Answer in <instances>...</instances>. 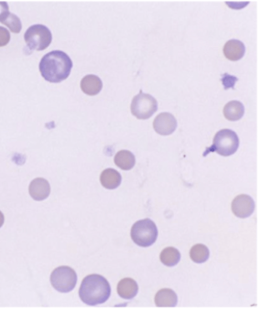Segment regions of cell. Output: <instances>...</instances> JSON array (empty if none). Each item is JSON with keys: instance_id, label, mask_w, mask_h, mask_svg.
<instances>
[{"instance_id": "6da1fadb", "label": "cell", "mask_w": 260, "mask_h": 309, "mask_svg": "<svg viewBox=\"0 0 260 309\" xmlns=\"http://www.w3.org/2000/svg\"><path fill=\"white\" fill-rule=\"evenodd\" d=\"M73 63L64 51L55 50L45 54L39 63V70L43 77L50 82L57 83L70 75Z\"/></svg>"}, {"instance_id": "7a4b0ae2", "label": "cell", "mask_w": 260, "mask_h": 309, "mask_svg": "<svg viewBox=\"0 0 260 309\" xmlns=\"http://www.w3.org/2000/svg\"><path fill=\"white\" fill-rule=\"evenodd\" d=\"M111 294V287L103 276L92 274L82 281L79 295L81 300L89 305H95L106 302Z\"/></svg>"}, {"instance_id": "3957f363", "label": "cell", "mask_w": 260, "mask_h": 309, "mask_svg": "<svg viewBox=\"0 0 260 309\" xmlns=\"http://www.w3.org/2000/svg\"><path fill=\"white\" fill-rule=\"evenodd\" d=\"M239 145V139L234 131L228 129H222L216 133L213 144L205 150L204 154L215 151L221 156H229L237 150Z\"/></svg>"}, {"instance_id": "277c9868", "label": "cell", "mask_w": 260, "mask_h": 309, "mask_svg": "<svg viewBox=\"0 0 260 309\" xmlns=\"http://www.w3.org/2000/svg\"><path fill=\"white\" fill-rule=\"evenodd\" d=\"M158 231L155 223L146 218L136 222L132 226L131 236L133 241L142 247L153 244L157 237Z\"/></svg>"}, {"instance_id": "5b68a950", "label": "cell", "mask_w": 260, "mask_h": 309, "mask_svg": "<svg viewBox=\"0 0 260 309\" xmlns=\"http://www.w3.org/2000/svg\"><path fill=\"white\" fill-rule=\"evenodd\" d=\"M24 38L30 49L39 51L45 49L50 45L52 37L48 27L42 24H35L27 29Z\"/></svg>"}, {"instance_id": "8992f818", "label": "cell", "mask_w": 260, "mask_h": 309, "mask_svg": "<svg viewBox=\"0 0 260 309\" xmlns=\"http://www.w3.org/2000/svg\"><path fill=\"white\" fill-rule=\"evenodd\" d=\"M157 109L156 100L151 95L143 92L141 89L134 97L131 104L132 113L140 119L149 118Z\"/></svg>"}, {"instance_id": "52a82bcc", "label": "cell", "mask_w": 260, "mask_h": 309, "mask_svg": "<svg viewBox=\"0 0 260 309\" xmlns=\"http://www.w3.org/2000/svg\"><path fill=\"white\" fill-rule=\"evenodd\" d=\"M77 275L74 269L67 266L55 268L50 275V282L53 287L61 293L72 291L76 286Z\"/></svg>"}, {"instance_id": "ba28073f", "label": "cell", "mask_w": 260, "mask_h": 309, "mask_svg": "<svg viewBox=\"0 0 260 309\" xmlns=\"http://www.w3.org/2000/svg\"><path fill=\"white\" fill-rule=\"evenodd\" d=\"M255 203L253 199L246 194H241L236 197L232 203V210L234 214L240 218L249 217L254 211Z\"/></svg>"}, {"instance_id": "9c48e42d", "label": "cell", "mask_w": 260, "mask_h": 309, "mask_svg": "<svg viewBox=\"0 0 260 309\" xmlns=\"http://www.w3.org/2000/svg\"><path fill=\"white\" fill-rule=\"evenodd\" d=\"M153 126L155 131L161 135H169L173 133L177 126V122L171 113L161 112L154 119Z\"/></svg>"}, {"instance_id": "30bf717a", "label": "cell", "mask_w": 260, "mask_h": 309, "mask_svg": "<svg viewBox=\"0 0 260 309\" xmlns=\"http://www.w3.org/2000/svg\"><path fill=\"white\" fill-rule=\"evenodd\" d=\"M50 187L45 179L38 177L34 179L29 186L30 196L35 200L41 201L47 198L50 194Z\"/></svg>"}, {"instance_id": "8fae6325", "label": "cell", "mask_w": 260, "mask_h": 309, "mask_svg": "<svg viewBox=\"0 0 260 309\" xmlns=\"http://www.w3.org/2000/svg\"><path fill=\"white\" fill-rule=\"evenodd\" d=\"M223 51L226 58L235 61L243 56L245 52V46L242 41L233 39L225 43Z\"/></svg>"}, {"instance_id": "7c38bea8", "label": "cell", "mask_w": 260, "mask_h": 309, "mask_svg": "<svg viewBox=\"0 0 260 309\" xmlns=\"http://www.w3.org/2000/svg\"><path fill=\"white\" fill-rule=\"evenodd\" d=\"M80 87L82 90L90 96L95 95L102 88L103 82L100 78L94 74L85 75L81 80Z\"/></svg>"}, {"instance_id": "4fadbf2b", "label": "cell", "mask_w": 260, "mask_h": 309, "mask_svg": "<svg viewBox=\"0 0 260 309\" xmlns=\"http://www.w3.org/2000/svg\"><path fill=\"white\" fill-rule=\"evenodd\" d=\"M139 287L137 282L133 279L126 277L120 280L117 287L118 295L122 298H133L138 292Z\"/></svg>"}, {"instance_id": "5bb4252c", "label": "cell", "mask_w": 260, "mask_h": 309, "mask_svg": "<svg viewBox=\"0 0 260 309\" xmlns=\"http://www.w3.org/2000/svg\"><path fill=\"white\" fill-rule=\"evenodd\" d=\"M154 301L156 305L158 307H173L176 305L178 298L173 290L164 288L156 293Z\"/></svg>"}, {"instance_id": "9a60e30c", "label": "cell", "mask_w": 260, "mask_h": 309, "mask_svg": "<svg viewBox=\"0 0 260 309\" xmlns=\"http://www.w3.org/2000/svg\"><path fill=\"white\" fill-rule=\"evenodd\" d=\"M100 181L105 188L113 190L117 188L121 181L120 174L116 170L108 168L104 170L100 176Z\"/></svg>"}, {"instance_id": "2e32d148", "label": "cell", "mask_w": 260, "mask_h": 309, "mask_svg": "<svg viewBox=\"0 0 260 309\" xmlns=\"http://www.w3.org/2000/svg\"><path fill=\"white\" fill-rule=\"evenodd\" d=\"M223 113L224 117L228 120L236 121L243 116L244 113V107L241 102L232 100L225 105Z\"/></svg>"}, {"instance_id": "e0dca14e", "label": "cell", "mask_w": 260, "mask_h": 309, "mask_svg": "<svg viewBox=\"0 0 260 309\" xmlns=\"http://www.w3.org/2000/svg\"><path fill=\"white\" fill-rule=\"evenodd\" d=\"M114 161L117 166L124 170L131 169L136 162L134 154L127 150L118 151L114 157Z\"/></svg>"}, {"instance_id": "ac0fdd59", "label": "cell", "mask_w": 260, "mask_h": 309, "mask_svg": "<svg viewBox=\"0 0 260 309\" xmlns=\"http://www.w3.org/2000/svg\"><path fill=\"white\" fill-rule=\"evenodd\" d=\"M181 255L176 248L169 246L164 249L160 254V260L165 265L172 267L176 265L180 261Z\"/></svg>"}, {"instance_id": "d6986e66", "label": "cell", "mask_w": 260, "mask_h": 309, "mask_svg": "<svg viewBox=\"0 0 260 309\" xmlns=\"http://www.w3.org/2000/svg\"><path fill=\"white\" fill-rule=\"evenodd\" d=\"M210 252L208 248L203 244L194 245L190 249L189 255L195 263H202L209 258Z\"/></svg>"}, {"instance_id": "ffe728a7", "label": "cell", "mask_w": 260, "mask_h": 309, "mask_svg": "<svg viewBox=\"0 0 260 309\" xmlns=\"http://www.w3.org/2000/svg\"><path fill=\"white\" fill-rule=\"evenodd\" d=\"M0 22L7 26L11 32L15 33H18L22 28L19 18L9 11L2 14L0 17Z\"/></svg>"}, {"instance_id": "44dd1931", "label": "cell", "mask_w": 260, "mask_h": 309, "mask_svg": "<svg viewBox=\"0 0 260 309\" xmlns=\"http://www.w3.org/2000/svg\"><path fill=\"white\" fill-rule=\"evenodd\" d=\"M222 77L221 80L224 86V89H227L230 87L234 88L236 82L238 80V78L235 76L231 75L227 73H225L224 74H222Z\"/></svg>"}, {"instance_id": "7402d4cb", "label": "cell", "mask_w": 260, "mask_h": 309, "mask_svg": "<svg viewBox=\"0 0 260 309\" xmlns=\"http://www.w3.org/2000/svg\"><path fill=\"white\" fill-rule=\"evenodd\" d=\"M10 39V34L5 27L0 26V47L7 44Z\"/></svg>"}, {"instance_id": "603a6c76", "label": "cell", "mask_w": 260, "mask_h": 309, "mask_svg": "<svg viewBox=\"0 0 260 309\" xmlns=\"http://www.w3.org/2000/svg\"><path fill=\"white\" fill-rule=\"evenodd\" d=\"M9 11V6L7 2H0V17L3 13Z\"/></svg>"}, {"instance_id": "cb8c5ba5", "label": "cell", "mask_w": 260, "mask_h": 309, "mask_svg": "<svg viewBox=\"0 0 260 309\" xmlns=\"http://www.w3.org/2000/svg\"><path fill=\"white\" fill-rule=\"evenodd\" d=\"M4 222V216L3 213L0 211V228L3 226Z\"/></svg>"}]
</instances>
